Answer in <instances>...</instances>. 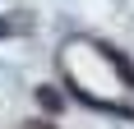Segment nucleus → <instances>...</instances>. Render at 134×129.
<instances>
[{"label": "nucleus", "mask_w": 134, "mask_h": 129, "mask_svg": "<svg viewBox=\"0 0 134 129\" xmlns=\"http://www.w3.org/2000/svg\"><path fill=\"white\" fill-rule=\"evenodd\" d=\"M102 51H107V60H111V64H116V69H120V74H125V78H130V83H134V64L125 60L120 51H111V46H102Z\"/></svg>", "instance_id": "1"}, {"label": "nucleus", "mask_w": 134, "mask_h": 129, "mask_svg": "<svg viewBox=\"0 0 134 129\" xmlns=\"http://www.w3.org/2000/svg\"><path fill=\"white\" fill-rule=\"evenodd\" d=\"M37 102H42V106H46V111H55V106H60V97H55V92H51V88H42V92H37Z\"/></svg>", "instance_id": "2"}, {"label": "nucleus", "mask_w": 134, "mask_h": 129, "mask_svg": "<svg viewBox=\"0 0 134 129\" xmlns=\"http://www.w3.org/2000/svg\"><path fill=\"white\" fill-rule=\"evenodd\" d=\"M5 32H9V23H5V19H0V37H5Z\"/></svg>", "instance_id": "3"}]
</instances>
